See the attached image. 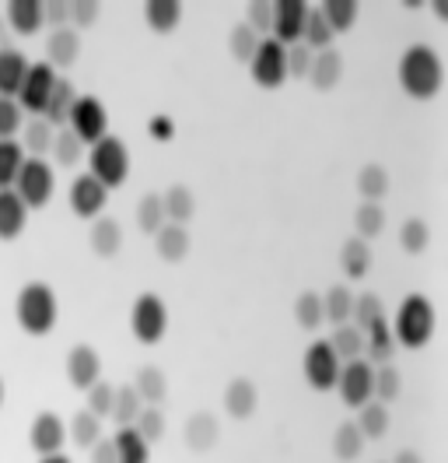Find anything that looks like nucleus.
I'll return each mask as SVG.
<instances>
[{
	"label": "nucleus",
	"mask_w": 448,
	"mask_h": 463,
	"mask_svg": "<svg viewBox=\"0 0 448 463\" xmlns=\"http://www.w3.org/2000/svg\"><path fill=\"white\" fill-rule=\"evenodd\" d=\"M154 250H158V257L165 263H179L186 260V253H190V232L186 225H162V232L154 235Z\"/></svg>",
	"instance_id": "nucleus-26"
},
{
	"label": "nucleus",
	"mask_w": 448,
	"mask_h": 463,
	"mask_svg": "<svg viewBox=\"0 0 448 463\" xmlns=\"http://www.w3.org/2000/svg\"><path fill=\"white\" fill-rule=\"evenodd\" d=\"M28 74V57L14 46H0V99H18Z\"/></svg>",
	"instance_id": "nucleus-19"
},
{
	"label": "nucleus",
	"mask_w": 448,
	"mask_h": 463,
	"mask_svg": "<svg viewBox=\"0 0 448 463\" xmlns=\"http://www.w3.org/2000/svg\"><path fill=\"white\" fill-rule=\"evenodd\" d=\"M42 11H46V25H53V32L70 25V4L67 0H50V4H42Z\"/></svg>",
	"instance_id": "nucleus-58"
},
{
	"label": "nucleus",
	"mask_w": 448,
	"mask_h": 463,
	"mask_svg": "<svg viewBox=\"0 0 448 463\" xmlns=\"http://www.w3.org/2000/svg\"><path fill=\"white\" fill-rule=\"evenodd\" d=\"M259 43H263V39H259L246 22H242V25H235L231 35H228V50H231V57L238 60V63H249L252 53L259 50Z\"/></svg>",
	"instance_id": "nucleus-48"
},
{
	"label": "nucleus",
	"mask_w": 448,
	"mask_h": 463,
	"mask_svg": "<svg viewBox=\"0 0 448 463\" xmlns=\"http://www.w3.org/2000/svg\"><path fill=\"white\" fill-rule=\"evenodd\" d=\"M106 197H109V190L95 179L91 173L84 175H74V183H70V194H67V201H70V211L78 214V218H102V211H106Z\"/></svg>",
	"instance_id": "nucleus-12"
},
{
	"label": "nucleus",
	"mask_w": 448,
	"mask_h": 463,
	"mask_svg": "<svg viewBox=\"0 0 448 463\" xmlns=\"http://www.w3.org/2000/svg\"><path fill=\"white\" fill-rule=\"evenodd\" d=\"M7 25L14 35H35V32L46 25V11L39 0H11L7 4Z\"/></svg>",
	"instance_id": "nucleus-21"
},
{
	"label": "nucleus",
	"mask_w": 448,
	"mask_h": 463,
	"mask_svg": "<svg viewBox=\"0 0 448 463\" xmlns=\"http://www.w3.org/2000/svg\"><path fill=\"white\" fill-rule=\"evenodd\" d=\"M246 25H249L259 39H266L270 29H274V4H266V0H252L249 7H246Z\"/></svg>",
	"instance_id": "nucleus-54"
},
{
	"label": "nucleus",
	"mask_w": 448,
	"mask_h": 463,
	"mask_svg": "<svg viewBox=\"0 0 448 463\" xmlns=\"http://www.w3.org/2000/svg\"><path fill=\"white\" fill-rule=\"evenodd\" d=\"M144 22H147L151 32L168 35V32L179 29V22H182V4L179 0H147L144 4Z\"/></svg>",
	"instance_id": "nucleus-24"
},
{
	"label": "nucleus",
	"mask_w": 448,
	"mask_h": 463,
	"mask_svg": "<svg viewBox=\"0 0 448 463\" xmlns=\"http://www.w3.org/2000/svg\"><path fill=\"white\" fill-rule=\"evenodd\" d=\"M14 319H18V326L25 330L28 337L53 334L56 319H60L56 291L46 281H28V285H22L18 302H14Z\"/></svg>",
	"instance_id": "nucleus-3"
},
{
	"label": "nucleus",
	"mask_w": 448,
	"mask_h": 463,
	"mask_svg": "<svg viewBox=\"0 0 448 463\" xmlns=\"http://www.w3.org/2000/svg\"><path fill=\"white\" fill-rule=\"evenodd\" d=\"M168 330V309L162 295L154 291H140L130 306V334L140 345H158Z\"/></svg>",
	"instance_id": "nucleus-5"
},
{
	"label": "nucleus",
	"mask_w": 448,
	"mask_h": 463,
	"mask_svg": "<svg viewBox=\"0 0 448 463\" xmlns=\"http://www.w3.org/2000/svg\"><path fill=\"white\" fill-rule=\"evenodd\" d=\"M399 390H403V376H399V369L396 365H378L375 369V401L378 404H389L399 397Z\"/></svg>",
	"instance_id": "nucleus-51"
},
{
	"label": "nucleus",
	"mask_w": 448,
	"mask_h": 463,
	"mask_svg": "<svg viewBox=\"0 0 448 463\" xmlns=\"http://www.w3.org/2000/svg\"><path fill=\"white\" fill-rule=\"evenodd\" d=\"M112 446H116V460L119 463H151V446L140 439L134 425H126V429L112 435Z\"/></svg>",
	"instance_id": "nucleus-31"
},
{
	"label": "nucleus",
	"mask_w": 448,
	"mask_h": 463,
	"mask_svg": "<svg viewBox=\"0 0 448 463\" xmlns=\"http://www.w3.org/2000/svg\"><path fill=\"white\" fill-rule=\"evenodd\" d=\"M256 407H259V390L252 386V379L235 376L224 386V414H228V418L246 421V418L256 414Z\"/></svg>",
	"instance_id": "nucleus-16"
},
{
	"label": "nucleus",
	"mask_w": 448,
	"mask_h": 463,
	"mask_svg": "<svg viewBox=\"0 0 448 463\" xmlns=\"http://www.w3.org/2000/svg\"><path fill=\"white\" fill-rule=\"evenodd\" d=\"M39 463H70V457H63V453H53V457H39Z\"/></svg>",
	"instance_id": "nucleus-61"
},
{
	"label": "nucleus",
	"mask_w": 448,
	"mask_h": 463,
	"mask_svg": "<svg viewBox=\"0 0 448 463\" xmlns=\"http://www.w3.org/2000/svg\"><path fill=\"white\" fill-rule=\"evenodd\" d=\"M165 222V207H162V194H144L137 201V229L147 235H158Z\"/></svg>",
	"instance_id": "nucleus-43"
},
{
	"label": "nucleus",
	"mask_w": 448,
	"mask_h": 463,
	"mask_svg": "<svg viewBox=\"0 0 448 463\" xmlns=\"http://www.w3.org/2000/svg\"><path fill=\"white\" fill-rule=\"evenodd\" d=\"M137 414H140V397H137V390H134V383L130 386H119L116 390V404H112V421L119 425V429H126V425H134L137 421Z\"/></svg>",
	"instance_id": "nucleus-46"
},
{
	"label": "nucleus",
	"mask_w": 448,
	"mask_h": 463,
	"mask_svg": "<svg viewBox=\"0 0 448 463\" xmlns=\"http://www.w3.org/2000/svg\"><path fill=\"white\" fill-rule=\"evenodd\" d=\"M98 4L95 0H78V4H70V25H74V32L78 29H91L95 22H98Z\"/></svg>",
	"instance_id": "nucleus-56"
},
{
	"label": "nucleus",
	"mask_w": 448,
	"mask_h": 463,
	"mask_svg": "<svg viewBox=\"0 0 448 463\" xmlns=\"http://www.w3.org/2000/svg\"><path fill=\"white\" fill-rule=\"evenodd\" d=\"M333 32L326 25V18L319 14V7H308L305 32H302V46H308L312 53H322V50H333Z\"/></svg>",
	"instance_id": "nucleus-38"
},
{
	"label": "nucleus",
	"mask_w": 448,
	"mask_h": 463,
	"mask_svg": "<svg viewBox=\"0 0 448 463\" xmlns=\"http://www.w3.org/2000/svg\"><path fill=\"white\" fill-rule=\"evenodd\" d=\"M294 319L302 330H319L326 317H322V295L319 291H302L294 302Z\"/></svg>",
	"instance_id": "nucleus-44"
},
{
	"label": "nucleus",
	"mask_w": 448,
	"mask_h": 463,
	"mask_svg": "<svg viewBox=\"0 0 448 463\" xmlns=\"http://www.w3.org/2000/svg\"><path fill=\"white\" fill-rule=\"evenodd\" d=\"M399 246H403L406 253L420 257V253L431 246V229H427V222H420V218L403 222V229H399Z\"/></svg>",
	"instance_id": "nucleus-49"
},
{
	"label": "nucleus",
	"mask_w": 448,
	"mask_h": 463,
	"mask_svg": "<svg viewBox=\"0 0 448 463\" xmlns=\"http://www.w3.org/2000/svg\"><path fill=\"white\" fill-rule=\"evenodd\" d=\"M67 379L74 390H91L102 379V358L91 345H74L67 354Z\"/></svg>",
	"instance_id": "nucleus-15"
},
{
	"label": "nucleus",
	"mask_w": 448,
	"mask_h": 463,
	"mask_svg": "<svg viewBox=\"0 0 448 463\" xmlns=\"http://www.w3.org/2000/svg\"><path fill=\"white\" fill-rule=\"evenodd\" d=\"M81 57V35L70 29H56L50 32V39H46V63L53 67V71H67V67H74Z\"/></svg>",
	"instance_id": "nucleus-17"
},
{
	"label": "nucleus",
	"mask_w": 448,
	"mask_h": 463,
	"mask_svg": "<svg viewBox=\"0 0 448 463\" xmlns=\"http://www.w3.org/2000/svg\"><path fill=\"white\" fill-rule=\"evenodd\" d=\"M182 435H186V446H190L193 453H207V449L218 446L221 425H218V418H214L210 411H196V414H190V421H186Z\"/></svg>",
	"instance_id": "nucleus-18"
},
{
	"label": "nucleus",
	"mask_w": 448,
	"mask_h": 463,
	"mask_svg": "<svg viewBox=\"0 0 448 463\" xmlns=\"http://www.w3.org/2000/svg\"><path fill=\"white\" fill-rule=\"evenodd\" d=\"M134 390H137L140 404L162 407L168 401V379L158 365H140L134 376Z\"/></svg>",
	"instance_id": "nucleus-23"
},
{
	"label": "nucleus",
	"mask_w": 448,
	"mask_h": 463,
	"mask_svg": "<svg viewBox=\"0 0 448 463\" xmlns=\"http://www.w3.org/2000/svg\"><path fill=\"white\" fill-rule=\"evenodd\" d=\"M319 14L326 18V25H330L333 35H343V32L354 29L361 7H358L354 0H326V4H319Z\"/></svg>",
	"instance_id": "nucleus-35"
},
{
	"label": "nucleus",
	"mask_w": 448,
	"mask_h": 463,
	"mask_svg": "<svg viewBox=\"0 0 448 463\" xmlns=\"http://www.w3.org/2000/svg\"><path fill=\"white\" fill-rule=\"evenodd\" d=\"M358 194L364 203H378L389 194V173L382 165H364L358 173Z\"/></svg>",
	"instance_id": "nucleus-42"
},
{
	"label": "nucleus",
	"mask_w": 448,
	"mask_h": 463,
	"mask_svg": "<svg viewBox=\"0 0 448 463\" xmlns=\"http://www.w3.org/2000/svg\"><path fill=\"white\" fill-rule=\"evenodd\" d=\"M25 113L18 106V99H0V141H14V134H22Z\"/></svg>",
	"instance_id": "nucleus-52"
},
{
	"label": "nucleus",
	"mask_w": 448,
	"mask_h": 463,
	"mask_svg": "<svg viewBox=\"0 0 448 463\" xmlns=\"http://www.w3.org/2000/svg\"><path fill=\"white\" fill-rule=\"evenodd\" d=\"M434 11H438V18H442V22H448V4H445V0H438V4H434Z\"/></svg>",
	"instance_id": "nucleus-62"
},
{
	"label": "nucleus",
	"mask_w": 448,
	"mask_h": 463,
	"mask_svg": "<svg viewBox=\"0 0 448 463\" xmlns=\"http://www.w3.org/2000/svg\"><path fill=\"white\" fill-rule=\"evenodd\" d=\"M340 358L330 347V341H312L305 347V358H302V373H305V383L315 390V393H326V390H336V379H340Z\"/></svg>",
	"instance_id": "nucleus-10"
},
{
	"label": "nucleus",
	"mask_w": 448,
	"mask_h": 463,
	"mask_svg": "<svg viewBox=\"0 0 448 463\" xmlns=\"http://www.w3.org/2000/svg\"><path fill=\"white\" fill-rule=\"evenodd\" d=\"M392 463H424V460H420V453H414V449H403V453H396Z\"/></svg>",
	"instance_id": "nucleus-60"
},
{
	"label": "nucleus",
	"mask_w": 448,
	"mask_h": 463,
	"mask_svg": "<svg viewBox=\"0 0 448 463\" xmlns=\"http://www.w3.org/2000/svg\"><path fill=\"white\" fill-rule=\"evenodd\" d=\"M350 309H354V291L347 288V285H333V288L322 291V317L326 323H350Z\"/></svg>",
	"instance_id": "nucleus-36"
},
{
	"label": "nucleus",
	"mask_w": 448,
	"mask_h": 463,
	"mask_svg": "<svg viewBox=\"0 0 448 463\" xmlns=\"http://www.w3.org/2000/svg\"><path fill=\"white\" fill-rule=\"evenodd\" d=\"M67 127L81 137L84 147H91V145H98L102 137H109V113H106V106H102L95 95H78Z\"/></svg>",
	"instance_id": "nucleus-8"
},
{
	"label": "nucleus",
	"mask_w": 448,
	"mask_h": 463,
	"mask_svg": "<svg viewBox=\"0 0 448 463\" xmlns=\"http://www.w3.org/2000/svg\"><path fill=\"white\" fill-rule=\"evenodd\" d=\"M134 429H137L140 439H144L147 446L162 442V435H165V414H162V407H140Z\"/></svg>",
	"instance_id": "nucleus-50"
},
{
	"label": "nucleus",
	"mask_w": 448,
	"mask_h": 463,
	"mask_svg": "<svg viewBox=\"0 0 448 463\" xmlns=\"http://www.w3.org/2000/svg\"><path fill=\"white\" fill-rule=\"evenodd\" d=\"M53 88H56V71L46 63V60L28 63L25 81H22V88H18V106H22V113H32V116L46 113Z\"/></svg>",
	"instance_id": "nucleus-11"
},
{
	"label": "nucleus",
	"mask_w": 448,
	"mask_h": 463,
	"mask_svg": "<svg viewBox=\"0 0 448 463\" xmlns=\"http://www.w3.org/2000/svg\"><path fill=\"white\" fill-rule=\"evenodd\" d=\"M434 306H431V298L427 295H406L403 302H399V309H396V317H392L389 330H392V341L399 347H410V351H420V347L431 345V337H434Z\"/></svg>",
	"instance_id": "nucleus-2"
},
{
	"label": "nucleus",
	"mask_w": 448,
	"mask_h": 463,
	"mask_svg": "<svg viewBox=\"0 0 448 463\" xmlns=\"http://www.w3.org/2000/svg\"><path fill=\"white\" fill-rule=\"evenodd\" d=\"M333 453H336V460H343V463H354L364 453V435H361V429H358L354 421H343V425H336Z\"/></svg>",
	"instance_id": "nucleus-37"
},
{
	"label": "nucleus",
	"mask_w": 448,
	"mask_h": 463,
	"mask_svg": "<svg viewBox=\"0 0 448 463\" xmlns=\"http://www.w3.org/2000/svg\"><path fill=\"white\" fill-rule=\"evenodd\" d=\"M312 50L302 46V43H294V46H287V78H308V67H312Z\"/></svg>",
	"instance_id": "nucleus-55"
},
{
	"label": "nucleus",
	"mask_w": 448,
	"mask_h": 463,
	"mask_svg": "<svg viewBox=\"0 0 448 463\" xmlns=\"http://www.w3.org/2000/svg\"><path fill=\"white\" fill-rule=\"evenodd\" d=\"M25 147L22 141H0V190H11L14 186V179L22 173V165H25Z\"/></svg>",
	"instance_id": "nucleus-41"
},
{
	"label": "nucleus",
	"mask_w": 448,
	"mask_h": 463,
	"mask_svg": "<svg viewBox=\"0 0 448 463\" xmlns=\"http://www.w3.org/2000/svg\"><path fill=\"white\" fill-rule=\"evenodd\" d=\"M63 442H67V425L60 421V414H53V411L35 414V421L28 429V446L39 457H53V453H63Z\"/></svg>",
	"instance_id": "nucleus-13"
},
{
	"label": "nucleus",
	"mask_w": 448,
	"mask_h": 463,
	"mask_svg": "<svg viewBox=\"0 0 448 463\" xmlns=\"http://www.w3.org/2000/svg\"><path fill=\"white\" fill-rule=\"evenodd\" d=\"M249 74L252 81L259 88H266V91H274L287 81V46H280L277 39H263L259 43V50L252 53L249 60Z\"/></svg>",
	"instance_id": "nucleus-9"
},
{
	"label": "nucleus",
	"mask_w": 448,
	"mask_h": 463,
	"mask_svg": "<svg viewBox=\"0 0 448 463\" xmlns=\"http://www.w3.org/2000/svg\"><path fill=\"white\" fill-rule=\"evenodd\" d=\"M88 173L95 175L106 190H119L130 175V147L119 137H102L98 145H91L88 151Z\"/></svg>",
	"instance_id": "nucleus-4"
},
{
	"label": "nucleus",
	"mask_w": 448,
	"mask_h": 463,
	"mask_svg": "<svg viewBox=\"0 0 448 463\" xmlns=\"http://www.w3.org/2000/svg\"><path fill=\"white\" fill-rule=\"evenodd\" d=\"M84 397H88V411H91L95 418H109L112 404H116V386L106 383V379H98L91 390H84Z\"/></svg>",
	"instance_id": "nucleus-53"
},
{
	"label": "nucleus",
	"mask_w": 448,
	"mask_h": 463,
	"mask_svg": "<svg viewBox=\"0 0 448 463\" xmlns=\"http://www.w3.org/2000/svg\"><path fill=\"white\" fill-rule=\"evenodd\" d=\"M340 267H343V274L350 278V281H361L364 274L371 270V246L364 242V239H347L343 246H340Z\"/></svg>",
	"instance_id": "nucleus-30"
},
{
	"label": "nucleus",
	"mask_w": 448,
	"mask_h": 463,
	"mask_svg": "<svg viewBox=\"0 0 448 463\" xmlns=\"http://www.w3.org/2000/svg\"><path fill=\"white\" fill-rule=\"evenodd\" d=\"M67 439H70L78 449H91L98 439H106V435H102V418H95L88 407L78 411V414L70 418V425H67Z\"/></svg>",
	"instance_id": "nucleus-32"
},
{
	"label": "nucleus",
	"mask_w": 448,
	"mask_h": 463,
	"mask_svg": "<svg viewBox=\"0 0 448 463\" xmlns=\"http://www.w3.org/2000/svg\"><path fill=\"white\" fill-rule=\"evenodd\" d=\"M88 453H91V463H119L116 460V446H112V439H98Z\"/></svg>",
	"instance_id": "nucleus-59"
},
{
	"label": "nucleus",
	"mask_w": 448,
	"mask_h": 463,
	"mask_svg": "<svg viewBox=\"0 0 448 463\" xmlns=\"http://www.w3.org/2000/svg\"><path fill=\"white\" fill-rule=\"evenodd\" d=\"M336 393L347 407H364L375 401V365L368 358H354L340 365V379H336Z\"/></svg>",
	"instance_id": "nucleus-7"
},
{
	"label": "nucleus",
	"mask_w": 448,
	"mask_h": 463,
	"mask_svg": "<svg viewBox=\"0 0 448 463\" xmlns=\"http://www.w3.org/2000/svg\"><path fill=\"white\" fill-rule=\"evenodd\" d=\"M354 229H358V239H375L378 232L386 229V211H382V203H364L354 211Z\"/></svg>",
	"instance_id": "nucleus-47"
},
{
	"label": "nucleus",
	"mask_w": 448,
	"mask_h": 463,
	"mask_svg": "<svg viewBox=\"0 0 448 463\" xmlns=\"http://www.w3.org/2000/svg\"><path fill=\"white\" fill-rule=\"evenodd\" d=\"M56 158V165L60 169H74L78 162L84 158V145H81V137L70 130V127H63V130H56V137H53V151H50Z\"/></svg>",
	"instance_id": "nucleus-40"
},
{
	"label": "nucleus",
	"mask_w": 448,
	"mask_h": 463,
	"mask_svg": "<svg viewBox=\"0 0 448 463\" xmlns=\"http://www.w3.org/2000/svg\"><path fill=\"white\" fill-rule=\"evenodd\" d=\"M305 18H308V4L302 0H277L274 4V35L280 46H294L302 43V32H305Z\"/></svg>",
	"instance_id": "nucleus-14"
},
{
	"label": "nucleus",
	"mask_w": 448,
	"mask_h": 463,
	"mask_svg": "<svg viewBox=\"0 0 448 463\" xmlns=\"http://www.w3.org/2000/svg\"><path fill=\"white\" fill-rule=\"evenodd\" d=\"M386 317V306H382V298L375 295V291H364V295H354V309H350V323L358 326V330H368L375 319Z\"/></svg>",
	"instance_id": "nucleus-45"
},
{
	"label": "nucleus",
	"mask_w": 448,
	"mask_h": 463,
	"mask_svg": "<svg viewBox=\"0 0 448 463\" xmlns=\"http://www.w3.org/2000/svg\"><path fill=\"white\" fill-rule=\"evenodd\" d=\"M162 207H165V222H172V225H186V222L196 214L193 190H190V186H182V183L168 186L165 194H162Z\"/></svg>",
	"instance_id": "nucleus-27"
},
{
	"label": "nucleus",
	"mask_w": 448,
	"mask_h": 463,
	"mask_svg": "<svg viewBox=\"0 0 448 463\" xmlns=\"http://www.w3.org/2000/svg\"><path fill=\"white\" fill-rule=\"evenodd\" d=\"M354 425L361 429L364 439H382L389 432V407L378 404V401H368L364 407H358V421Z\"/></svg>",
	"instance_id": "nucleus-39"
},
{
	"label": "nucleus",
	"mask_w": 448,
	"mask_h": 463,
	"mask_svg": "<svg viewBox=\"0 0 448 463\" xmlns=\"http://www.w3.org/2000/svg\"><path fill=\"white\" fill-rule=\"evenodd\" d=\"M74 102H78V88L70 85L67 78H56V88H53V95H50V106H46L42 119H46L50 127H60V130H63L67 119H70Z\"/></svg>",
	"instance_id": "nucleus-28"
},
{
	"label": "nucleus",
	"mask_w": 448,
	"mask_h": 463,
	"mask_svg": "<svg viewBox=\"0 0 448 463\" xmlns=\"http://www.w3.org/2000/svg\"><path fill=\"white\" fill-rule=\"evenodd\" d=\"M343 78V57L336 50H322L312 57V67H308V81L315 91H333Z\"/></svg>",
	"instance_id": "nucleus-22"
},
{
	"label": "nucleus",
	"mask_w": 448,
	"mask_h": 463,
	"mask_svg": "<svg viewBox=\"0 0 448 463\" xmlns=\"http://www.w3.org/2000/svg\"><path fill=\"white\" fill-rule=\"evenodd\" d=\"M326 341H330V347L336 351L340 362H354V358H361L364 354V334L354 326V323H340V326H333V334H330Z\"/></svg>",
	"instance_id": "nucleus-34"
},
{
	"label": "nucleus",
	"mask_w": 448,
	"mask_h": 463,
	"mask_svg": "<svg viewBox=\"0 0 448 463\" xmlns=\"http://www.w3.org/2000/svg\"><path fill=\"white\" fill-rule=\"evenodd\" d=\"M28 222V207L14 190H0V242H14Z\"/></svg>",
	"instance_id": "nucleus-20"
},
{
	"label": "nucleus",
	"mask_w": 448,
	"mask_h": 463,
	"mask_svg": "<svg viewBox=\"0 0 448 463\" xmlns=\"http://www.w3.org/2000/svg\"><path fill=\"white\" fill-rule=\"evenodd\" d=\"M53 137H56V130L42 119V116L28 119V127H22V147L28 151V158H42V155H50V151H53Z\"/></svg>",
	"instance_id": "nucleus-33"
},
{
	"label": "nucleus",
	"mask_w": 448,
	"mask_h": 463,
	"mask_svg": "<svg viewBox=\"0 0 448 463\" xmlns=\"http://www.w3.org/2000/svg\"><path fill=\"white\" fill-rule=\"evenodd\" d=\"M53 186H56L53 165L46 158H25V165H22V173H18L11 190L22 197V203H25L28 211H39V207H46V203L53 201Z\"/></svg>",
	"instance_id": "nucleus-6"
},
{
	"label": "nucleus",
	"mask_w": 448,
	"mask_h": 463,
	"mask_svg": "<svg viewBox=\"0 0 448 463\" xmlns=\"http://www.w3.org/2000/svg\"><path fill=\"white\" fill-rule=\"evenodd\" d=\"M392 351H396V341H392L389 323H386V317L375 319V323L364 330V354H368L371 362H378V365H389Z\"/></svg>",
	"instance_id": "nucleus-29"
},
{
	"label": "nucleus",
	"mask_w": 448,
	"mask_h": 463,
	"mask_svg": "<svg viewBox=\"0 0 448 463\" xmlns=\"http://www.w3.org/2000/svg\"><path fill=\"white\" fill-rule=\"evenodd\" d=\"M91 250L102 257V260H112L119 250H123V229H119V222L116 218H95V225H91Z\"/></svg>",
	"instance_id": "nucleus-25"
},
{
	"label": "nucleus",
	"mask_w": 448,
	"mask_h": 463,
	"mask_svg": "<svg viewBox=\"0 0 448 463\" xmlns=\"http://www.w3.org/2000/svg\"><path fill=\"white\" fill-rule=\"evenodd\" d=\"M399 88L417 99V102H427L434 99L442 85H445V63L442 57L431 50V46H410L403 57H399Z\"/></svg>",
	"instance_id": "nucleus-1"
},
{
	"label": "nucleus",
	"mask_w": 448,
	"mask_h": 463,
	"mask_svg": "<svg viewBox=\"0 0 448 463\" xmlns=\"http://www.w3.org/2000/svg\"><path fill=\"white\" fill-rule=\"evenodd\" d=\"M4 397H7V386H4V376H0V407H4Z\"/></svg>",
	"instance_id": "nucleus-63"
},
{
	"label": "nucleus",
	"mask_w": 448,
	"mask_h": 463,
	"mask_svg": "<svg viewBox=\"0 0 448 463\" xmlns=\"http://www.w3.org/2000/svg\"><path fill=\"white\" fill-rule=\"evenodd\" d=\"M147 134H151V141H158V145H165L175 137V119L165 113L151 116V123H147Z\"/></svg>",
	"instance_id": "nucleus-57"
}]
</instances>
